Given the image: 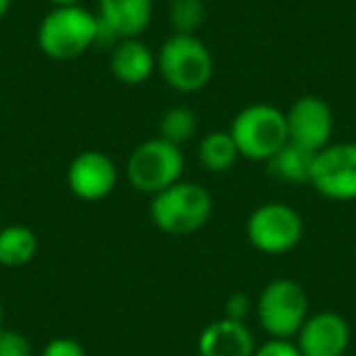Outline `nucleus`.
<instances>
[{
	"mask_svg": "<svg viewBox=\"0 0 356 356\" xmlns=\"http://www.w3.org/2000/svg\"><path fill=\"white\" fill-rule=\"evenodd\" d=\"M100 42L98 15L83 6L51 8L37 27V44L42 54L54 61H71Z\"/></svg>",
	"mask_w": 356,
	"mask_h": 356,
	"instance_id": "f257e3e1",
	"label": "nucleus"
},
{
	"mask_svg": "<svg viewBox=\"0 0 356 356\" xmlns=\"http://www.w3.org/2000/svg\"><path fill=\"white\" fill-rule=\"evenodd\" d=\"M213 215V198L208 188L193 181H176L152 195L149 218L154 227L171 237H188L208 225Z\"/></svg>",
	"mask_w": 356,
	"mask_h": 356,
	"instance_id": "f03ea898",
	"label": "nucleus"
},
{
	"mask_svg": "<svg viewBox=\"0 0 356 356\" xmlns=\"http://www.w3.org/2000/svg\"><path fill=\"white\" fill-rule=\"evenodd\" d=\"M156 69L168 88L178 93H198L213 81L215 59L198 35L173 32L159 49Z\"/></svg>",
	"mask_w": 356,
	"mask_h": 356,
	"instance_id": "7ed1b4c3",
	"label": "nucleus"
},
{
	"mask_svg": "<svg viewBox=\"0 0 356 356\" xmlns=\"http://www.w3.org/2000/svg\"><path fill=\"white\" fill-rule=\"evenodd\" d=\"M227 132L237 144L239 156L266 163L288 142L286 110L268 103L247 105L234 115Z\"/></svg>",
	"mask_w": 356,
	"mask_h": 356,
	"instance_id": "20e7f679",
	"label": "nucleus"
},
{
	"mask_svg": "<svg viewBox=\"0 0 356 356\" xmlns=\"http://www.w3.org/2000/svg\"><path fill=\"white\" fill-rule=\"evenodd\" d=\"M184 168V149L161 137H154L132 149V154L127 156L124 173H127V181L134 191L156 195L159 191L181 181Z\"/></svg>",
	"mask_w": 356,
	"mask_h": 356,
	"instance_id": "39448f33",
	"label": "nucleus"
},
{
	"mask_svg": "<svg viewBox=\"0 0 356 356\" xmlns=\"http://www.w3.org/2000/svg\"><path fill=\"white\" fill-rule=\"evenodd\" d=\"M254 307L261 330L268 337H281V339H293L310 315L305 288L291 278H276L266 283Z\"/></svg>",
	"mask_w": 356,
	"mask_h": 356,
	"instance_id": "423d86ee",
	"label": "nucleus"
},
{
	"mask_svg": "<svg viewBox=\"0 0 356 356\" xmlns=\"http://www.w3.org/2000/svg\"><path fill=\"white\" fill-rule=\"evenodd\" d=\"M302 218L288 203H264L247 218V239L261 254H288L302 239Z\"/></svg>",
	"mask_w": 356,
	"mask_h": 356,
	"instance_id": "0eeeda50",
	"label": "nucleus"
},
{
	"mask_svg": "<svg viewBox=\"0 0 356 356\" xmlns=\"http://www.w3.org/2000/svg\"><path fill=\"white\" fill-rule=\"evenodd\" d=\"M310 186L327 200H356V142H330L315 154Z\"/></svg>",
	"mask_w": 356,
	"mask_h": 356,
	"instance_id": "6e6552de",
	"label": "nucleus"
},
{
	"mask_svg": "<svg viewBox=\"0 0 356 356\" xmlns=\"http://www.w3.org/2000/svg\"><path fill=\"white\" fill-rule=\"evenodd\" d=\"M288 142L317 154L332 142L334 134V113L317 95H302L286 110Z\"/></svg>",
	"mask_w": 356,
	"mask_h": 356,
	"instance_id": "1a4fd4ad",
	"label": "nucleus"
},
{
	"mask_svg": "<svg viewBox=\"0 0 356 356\" xmlns=\"http://www.w3.org/2000/svg\"><path fill=\"white\" fill-rule=\"evenodd\" d=\"M66 184L79 200L98 203L108 198L118 186V166L105 152L88 149L71 159L66 168Z\"/></svg>",
	"mask_w": 356,
	"mask_h": 356,
	"instance_id": "9d476101",
	"label": "nucleus"
},
{
	"mask_svg": "<svg viewBox=\"0 0 356 356\" xmlns=\"http://www.w3.org/2000/svg\"><path fill=\"white\" fill-rule=\"evenodd\" d=\"M293 339L302 356H344L351 344V327L339 312L320 310L307 315Z\"/></svg>",
	"mask_w": 356,
	"mask_h": 356,
	"instance_id": "9b49d317",
	"label": "nucleus"
},
{
	"mask_svg": "<svg viewBox=\"0 0 356 356\" xmlns=\"http://www.w3.org/2000/svg\"><path fill=\"white\" fill-rule=\"evenodd\" d=\"M152 0H98L100 40H134L152 22Z\"/></svg>",
	"mask_w": 356,
	"mask_h": 356,
	"instance_id": "f8f14e48",
	"label": "nucleus"
},
{
	"mask_svg": "<svg viewBox=\"0 0 356 356\" xmlns=\"http://www.w3.org/2000/svg\"><path fill=\"white\" fill-rule=\"evenodd\" d=\"M254 351H257V339L247 322L229 317L210 322L198 337L200 356H254Z\"/></svg>",
	"mask_w": 356,
	"mask_h": 356,
	"instance_id": "ddd939ff",
	"label": "nucleus"
},
{
	"mask_svg": "<svg viewBox=\"0 0 356 356\" xmlns=\"http://www.w3.org/2000/svg\"><path fill=\"white\" fill-rule=\"evenodd\" d=\"M156 56L139 37L115 42L110 54V74L122 86H142L152 79Z\"/></svg>",
	"mask_w": 356,
	"mask_h": 356,
	"instance_id": "4468645a",
	"label": "nucleus"
},
{
	"mask_svg": "<svg viewBox=\"0 0 356 356\" xmlns=\"http://www.w3.org/2000/svg\"><path fill=\"white\" fill-rule=\"evenodd\" d=\"M312 159H315L312 152H307V149L298 147V144H293V142H286L266 161V171L271 173L276 181H281V184L302 186V184H310Z\"/></svg>",
	"mask_w": 356,
	"mask_h": 356,
	"instance_id": "2eb2a0df",
	"label": "nucleus"
},
{
	"mask_svg": "<svg viewBox=\"0 0 356 356\" xmlns=\"http://www.w3.org/2000/svg\"><path fill=\"white\" fill-rule=\"evenodd\" d=\"M40 252V237L27 225H8L0 227V266L20 268L35 261Z\"/></svg>",
	"mask_w": 356,
	"mask_h": 356,
	"instance_id": "dca6fc26",
	"label": "nucleus"
},
{
	"mask_svg": "<svg viewBox=\"0 0 356 356\" xmlns=\"http://www.w3.org/2000/svg\"><path fill=\"white\" fill-rule=\"evenodd\" d=\"M198 159H200V163L213 173H222V171H227V168H232L234 161L239 159L237 144H234L232 134H229L227 129L205 134L198 144Z\"/></svg>",
	"mask_w": 356,
	"mask_h": 356,
	"instance_id": "f3484780",
	"label": "nucleus"
},
{
	"mask_svg": "<svg viewBox=\"0 0 356 356\" xmlns=\"http://www.w3.org/2000/svg\"><path fill=\"white\" fill-rule=\"evenodd\" d=\"M198 132V118L191 108L186 105H173L163 113L161 122H159V137L166 139V142L176 144V147H184Z\"/></svg>",
	"mask_w": 356,
	"mask_h": 356,
	"instance_id": "a211bd4d",
	"label": "nucleus"
},
{
	"mask_svg": "<svg viewBox=\"0 0 356 356\" xmlns=\"http://www.w3.org/2000/svg\"><path fill=\"white\" fill-rule=\"evenodd\" d=\"M168 20L176 35H195L205 20V3L203 0H171Z\"/></svg>",
	"mask_w": 356,
	"mask_h": 356,
	"instance_id": "6ab92c4d",
	"label": "nucleus"
},
{
	"mask_svg": "<svg viewBox=\"0 0 356 356\" xmlns=\"http://www.w3.org/2000/svg\"><path fill=\"white\" fill-rule=\"evenodd\" d=\"M0 356H32V344L22 332L0 327Z\"/></svg>",
	"mask_w": 356,
	"mask_h": 356,
	"instance_id": "aec40b11",
	"label": "nucleus"
},
{
	"mask_svg": "<svg viewBox=\"0 0 356 356\" xmlns=\"http://www.w3.org/2000/svg\"><path fill=\"white\" fill-rule=\"evenodd\" d=\"M254 356H302L296 339H281V337H268L264 344L257 346Z\"/></svg>",
	"mask_w": 356,
	"mask_h": 356,
	"instance_id": "412c9836",
	"label": "nucleus"
},
{
	"mask_svg": "<svg viewBox=\"0 0 356 356\" xmlns=\"http://www.w3.org/2000/svg\"><path fill=\"white\" fill-rule=\"evenodd\" d=\"M42 356H86V349L81 341L71 339V337H56V339L47 341Z\"/></svg>",
	"mask_w": 356,
	"mask_h": 356,
	"instance_id": "4be33fe9",
	"label": "nucleus"
},
{
	"mask_svg": "<svg viewBox=\"0 0 356 356\" xmlns=\"http://www.w3.org/2000/svg\"><path fill=\"white\" fill-rule=\"evenodd\" d=\"M252 307H254L252 298H249L247 293L237 291V293H232L227 300H225V317L244 322L249 317V312H252Z\"/></svg>",
	"mask_w": 356,
	"mask_h": 356,
	"instance_id": "5701e85b",
	"label": "nucleus"
},
{
	"mask_svg": "<svg viewBox=\"0 0 356 356\" xmlns=\"http://www.w3.org/2000/svg\"><path fill=\"white\" fill-rule=\"evenodd\" d=\"M51 6L59 8V6H81V0H49Z\"/></svg>",
	"mask_w": 356,
	"mask_h": 356,
	"instance_id": "b1692460",
	"label": "nucleus"
},
{
	"mask_svg": "<svg viewBox=\"0 0 356 356\" xmlns=\"http://www.w3.org/2000/svg\"><path fill=\"white\" fill-rule=\"evenodd\" d=\"M10 6H13V0H0V20L8 15V10H10Z\"/></svg>",
	"mask_w": 356,
	"mask_h": 356,
	"instance_id": "393cba45",
	"label": "nucleus"
},
{
	"mask_svg": "<svg viewBox=\"0 0 356 356\" xmlns=\"http://www.w3.org/2000/svg\"><path fill=\"white\" fill-rule=\"evenodd\" d=\"M0 327H3V302H0Z\"/></svg>",
	"mask_w": 356,
	"mask_h": 356,
	"instance_id": "a878e982",
	"label": "nucleus"
}]
</instances>
